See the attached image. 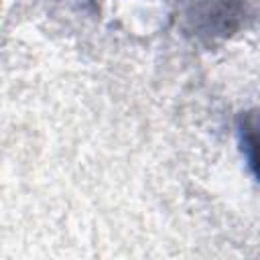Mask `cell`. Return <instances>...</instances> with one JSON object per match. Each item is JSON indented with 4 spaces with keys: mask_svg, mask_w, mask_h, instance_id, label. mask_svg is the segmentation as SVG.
<instances>
[{
    "mask_svg": "<svg viewBox=\"0 0 260 260\" xmlns=\"http://www.w3.org/2000/svg\"><path fill=\"white\" fill-rule=\"evenodd\" d=\"M238 144L248 171L260 181V110L246 112L238 120Z\"/></svg>",
    "mask_w": 260,
    "mask_h": 260,
    "instance_id": "6da1fadb",
    "label": "cell"
}]
</instances>
